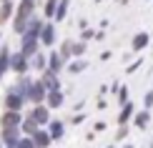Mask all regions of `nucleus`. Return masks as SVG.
<instances>
[{
  "instance_id": "nucleus-19",
  "label": "nucleus",
  "mask_w": 153,
  "mask_h": 148,
  "mask_svg": "<svg viewBox=\"0 0 153 148\" xmlns=\"http://www.w3.org/2000/svg\"><path fill=\"white\" fill-rule=\"evenodd\" d=\"M85 68H88V60H85V58H73V60L65 65V70H68L71 75H80Z\"/></svg>"
},
{
  "instance_id": "nucleus-8",
  "label": "nucleus",
  "mask_w": 153,
  "mask_h": 148,
  "mask_svg": "<svg viewBox=\"0 0 153 148\" xmlns=\"http://www.w3.org/2000/svg\"><path fill=\"white\" fill-rule=\"evenodd\" d=\"M148 43H151V35L146 33V30H138V33L131 38V53H141V50H146Z\"/></svg>"
},
{
  "instance_id": "nucleus-15",
  "label": "nucleus",
  "mask_w": 153,
  "mask_h": 148,
  "mask_svg": "<svg viewBox=\"0 0 153 148\" xmlns=\"http://www.w3.org/2000/svg\"><path fill=\"white\" fill-rule=\"evenodd\" d=\"M30 86H33V78H30V75H18V83L13 86V91L28 100V91H30Z\"/></svg>"
},
{
  "instance_id": "nucleus-9",
  "label": "nucleus",
  "mask_w": 153,
  "mask_h": 148,
  "mask_svg": "<svg viewBox=\"0 0 153 148\" xmlns=\"http://www.w3.org/2000/svg\"><path fill=\"white\" fill-rule=\"evenodd\" d=\"M48 70L55 73V75H60L63 70H65V60L60 58L58 50H50V53H48Z\"/></svg>"
},
{
  "instance_id": "nucleus-33",
  "label": "nucleus",
  "mask_w": 153,
  "mask_h": 148,
  "mask_svg": "<svg viewBox=\"0 0 153 148\" xmlns=\"http://www.w3.org/2000/svg\"><path fill=\"white\" fill-rule=\"evenodd\" d=\"M143 106H146V111H151V108H153V91H148V93L143 95Z\"/></svg>"
},
{
  "instance_id": "nucleus-46",
  "label": "nucleus",
  "mask_w": 153,
  "mask_h": 148,
  "mask_svg": "<svg viewBox=\"0 0 153 148\" xmlns=\"http://www.w3.org/2000/svg\"><path fill=\"white\" fill-rule=\"evenodd\" d=\"M151 91H153V88H151Z\"/></svg>"
},
{
  "instance_id": "nucleus-32",
  "label": "nucleus",
  "mask_w": 153,
  "mask_h": 148,
  "mask_svg": "<svg viewBox=\"0 0 153 148\" xmlns=\"http://www.w3.org/2000/svg\"><path fill=\"white\" fill-rule=\"evenodd\" d=\"M128 133H131L128 126H120L118 131H116V141H126V138H128Z\"/></svg>"
},
{
  "instance_id": "nucleus-39",
  "label": "nucleus",
  "mask_w": 153,
  "mask_h": 148,
  "mask_svg": "<svg viewBox=\"0 0 153 148\" xmlns=\"http://www.w3.org/2000/svg\"><path fill=\"white\" fill-rule=\"evenodd\" d=\"M123 148H136V146H133V143H126V146H123Z\"/></svg>"
},
{
  "instance_id": "nucleus-18",
  "label": "nucleus",
  "mask_w": 153,
  "mask_h": 148,
  "mask_svg": "<svg viewBox=\"0 0 153 148\" xmlns=\"http://www.w3.org/2000/svg\"><path fill=\"white\" fill-rule=\"evenodd\" d=\"M133 126L138 128V131H146V128L151 126V111H136V115H133Z\"/></svg>"
},
{
  "instance_id": "nucleus-24",
  "label": "nucleus",
  "mask_w": 153,
  "mask_h": 148,
  "mask_svg": "<svg viewBox=\"0 0 153 148\" xmlns=\"http://www.w3.org/2000/svg\"><path fill=\"white\" fill-rule=\"evenodd\" d=\"M68 8H71V0H58V8H55V15H53V20H55V23L65 20V15H68Z\"/></svg>"
},
{
  "instance_id": "nucleus-5",
  "label": "nucleus",
  "mask_w": 153,
  "mask_h": 148,
  "mask_svg": "<svg viewBox=\"0 0 153 148\" xmlns=\"http://www.w3.org/2000/svg\"><path fill=\"white\" fill-rule=\"evenodd\" d=\"M40 45L45 48H53L55 40H58V33H55V23H43V30H40Z\"/></svg>"
},
{
  "instance_id": "nucleus-21",
  "label": "nucleus",
  "mask_w": 153,
  "mask_h": 148,
  "mask_svg": "<svg viewBox=\"0 0 153 148\" xmlns=\"http://www.w3.org/2000/svg\"><path fill=\"white\" fill-rule=\"evenodd\" d=\"M10 70V48L3 45L0 48V80H3V75Z\"/></svg>"
},
{
  "instance_id": "nucleus-29",
  "label": "nucleus",
  "mask_w": 153,
  "mask_h": 148,
  "mask_svg": "<svg viewBox=\"0 0 153 148\" xmlns=\"http://www.w3.org/2000/svg\"><path fill=\"white\" fill-rule=\"evenodd\" d=\"M93 38H95V28H83V30H80V40H83V43L93 40Z\"/></svg>"
},
{
  "instance_id": "nucleus-26",
  "label": "nucleus",
  "mask_w": 153,
  "mask_h": 148,
  "mask_svg": "<svg viewBox=\"0 0 153 148\" xmlns=\"http://www.w3.org/2000/svg\"><path fill=\"white\" fill-rule=\"evenodd\" d=\"M85 50H88V43H83V40L73 43V58H83V55H85Z\"/></svg>"
},
{
  "instance_id": "nucleus-20",
  "label": "nucleus",
  "mask_w": 153,
  "mask_h": 148,
  "mask_svg": "<svg viewBox=\"0 0 153 148\" xmlns=\"http://www.w3.org/2000/svg\"><path fill=\"white\" fill-rule=\"evenodd\" d=\"M38 128H40V126H38L35 120L30 118V115H25V118H23V123H20V133H23V136H28V138H33Z\"/></svg>"
},
{
  "instance_id": "nucleus-43",
  "label": "nucleus",
  "mask_w": 153,
  "mask_h": 148,
  "mask_svg": "<svg viewBox=\"0 0 153 148\" xmlns=\"http://www.w3.org/2000/svg\"><path fill=\"white\" fill-rule=\"evenodd\" d=\"M95 3H100V0H95Z\"/></svg>"
},
{
  "instance_id": "nucleus-23",
  "label": "nucleus",
  "mask_w": 153,
  "mask_h": 148,
  "mask_svg": "<svg viewBox=\"0 0 153 148\" xmlns=\"http://www.w3.org/2000/svg\"><path fill=\"white\" fill-rule=\"evenodd\" d=\"M13 15H15V8H13V0H3V5H0V23L10 20Z\"/></svg>"
},
{
  "instance_id": "nucleus-31",
  "label": "nucleus",
  "mask_w": 153,
  "mask_h": 148,
  "mask_svg": "<svg viewBox=\"0 0 153 148\" xmlns=\"http://www.w3.org/2000/svg\"><path fill=\"white\" fill-rule=\"evenodd\" d=\"M141 65H143V58H136V60H133V63H131V65H128V68H126V73H128V75H133V73H136V70H138V68H141Z\"/></svg>"
},
{
  "instance_id": "nucleus-7",
  "label": "nucleus",
  "mask_w": 153,
  "mask_h": 148,
  "mask_svg": "<svg viewBox=\"0 0 153 148\" xmlns=\"http://www.w3.org/2000/svg\"><path fill=\"white\" fill-rule=\"evenodd\" d=\"M23 123V113L18 111H3L0 115V128H20Z\"/></svg>"
},
{
  "instance_id": "nucleus-12",
  "label": "nucleus",
  "mask_w": 153,
  "mask_h": 148,
  "mask_svg": "<svg viewBox=\"0 0 153 148\" xmlns=\"http://www.w3.org/2000/svg\"><path fill=\"white\" fill-rule=\"evenodd\" d=\"M63 103H65V91H48V95H45L48 111H58Z\"/></svg>"
},
{
  "instance_id": "nucleus-44",
  "label": "nucleus",
  "mask_w": 153,
  "mask_h": 148,
  "mask_svg": "<svg viewBox=\"0 0 153 148\" xmlns=\"http://www.w3.org/2000/svg\"><path fill=\"white\" fill-rule=\"evenodd\" d=\"M151 148H153V143H151Z\"/></svg>"
},
{
  "instance_id": "nucleus-28",
  "label": "nucleus",
  "mask_w": 153,
  "mask_h": 148,
  "mask_svg": "<svg viewBox=\"0 0 153 148\" xmlns=\"http://www.w3.org/2000/svg\"><path fill=\"white\" fill-rule=\"evenodd\" d=\"M128 100H131V91H128V86H120V88H118V103H120V106H126Z\"/></svg>"
},
{
  "instance_id": "nucleus-22",
  "label": "nucleus",
  "mask_w": 153,
  "mask_h": 148,
  "mask_svg": "<svg viewBox=\"0 0 153 148\" xmlns=\"http://www.w3.org/2000/svg\"><path fill=\"white\" fill-rule=\"evenodd\" d=\"M30 68H35V70H40V73H43V70L48 68V55L43 53V50H40V53H35L33 58H30Z\"/></svg>"
},
{
  "instance_id": "nucleus-36",
  "label": "nucleus",
  "mask_w": 153,
  "mask_h": 148,
  "mask_svg": "<svg viewBox=\"0 0 153 148\" xmlns=\"http://www.w3.org/2000/svg\"><path fill=\"white\" fill-rule=\"evenodd\" d=\"M111 55H113L111 50H103V53H100V60H111Z\"/></svg>"
},
{
  "instance_id": "nucleus-10",
  "label": "nucleus",
  "mask_w": 153,
  "mask_h": 148,
  "mask_svg": "<svg viewBox=\"0 0 153 148\" xmlns=\"http://www.w3.org/2000/svg\"><path fill=\"white\" fill-rule=\"evenodd\" d=\"M45 131L50 133L53 143H55V141H63V138H65V123H63V120H58V118H53V120H50V123L45 126Z\"/></svg>"
},
{
  "instance_id": "nucleus-38",
  "label": "nucleus",
  "mask_w": 153,
  "mask_h": 148,
  "mask_svg": "<svg viewBox=\"0 0 153 148\" xmlns=\"http://www.w3.org/2000/svg\"><path fill=\"white\" fill-rule=\"evenodd\" d=\"M105 93H108V86H105V83H103V86L98 88V95H105Z\"/></svg>"
},
{
  "instance_id": "nucleus-45",
  "label": "nucleus",
  "mask_w": 153,
  "mask_h": 148,
  "mask_svg": "<svg viewBox=\"0 0 153 148\" xmlns=\"http://www.w3.org/2000/svg\"><path fill=\"white\" fill-rule=\"evenodd\" d=\"M118 3H120V0H118Z\"/></svg>"
},
{
  "instance_id": "nucleus-40",
  "label": "nucleus",
  "mask_w": 153,
  "mask_h": 148,
  "mask_svg": "<svg viewBox=\"0 0 153 148\" xmlns=\"http://www.w3.org/2000/svg\"><path fill=\"white\" fill-rule=\"evenodd\" d=\"M25 3H35V0H25Z\"/></svg>"
},
{
  "instance_id": "nucleus-35",
  "label": "nucleus",
  "mask_w": 153,
  "mask_h": 148,
  "mask_svg": "<svg viewBox=\"0 0 153 148\" xmlns=\"http://www.w3.org/2000/svg\"><path fill=\"white\" fill-rule=\"evenodd\" d=\"M93 131H95V133H100V131H105V123H100V120H98V123L93 126Z\"/></svg>"
},
{
  "instance_id": "nucleus-34",
  "label": "nucleus",
  "mask_w": 153,
  "mask_h": 148,
  "mask_svg": "<svg viewBox=\"0 0 153 148\" xmlns=\"http://www.w3.org/2000/svg\"><path fill=\"white\" fill-rule=\"evenodd\" d=\"M83 120H85V113H75L73 118H71V123H73V126H78V123H83Z\"/></svg>"
},
{
  "instance_id": "nucleus-4",
  "label": "nucleus",
  "mask_w": 153,
  "mask_h": 148,
  "mask_svg": "<svg viewBox=\"0 0 153 148\" xmlns=\"http://www.w3.org/2000/svg\"><path fill=\"white\" fill-rule=\"evenodd\" d=\"M28 115H30V118H33L40 128H45L50 120H53V118H50V111H48V106H45V103H40V106H33V111H30Z\"/></svg>"
},
{
  "instance_id": "nucleus-14",
  "label": "nucleus",
  "mask_w": 153,
  "mask_h": 148,
  "mask_svg": "<svg viewBox=\"0 0 153 148\" xmlns=\"http://www.w3.org/2000/svg\"><path fill=\"white\" fill-rule=\"evenodd\" d=\"M40 30H43V20H40V18H38V15H33V18H30V20H28V25H25V38H40ZM20 35V38H23Z\"/></svg>"
},
{
  "instance_id": "nucleus-17",
  "label": "nucleus",
  "mask_w": 153,
  "mask_h": 148,
  "mask_svg": "<svg viewBox=\"0 0 153 148\" xmlns=\"http://www.w3.org/2000/svg\"><path fill=\"white\" fill-rule=\"evenodd\" d=\"M33 143H35V148H50L53 146V138H50V133L45 128H38L35 136H33Z\"/></svg>"
},
{
  "instance_id": "nucleus-30",
  "label": "nucleus",
  "mask_w": 153,
  "mask_h": 148,
  "mask_svg": "<svg viewBox=\"0 0 153 148\" xmlns=\"http://www.w3.org/2000/svg\"><path fill=\"white\" fill-rule=\"evenodd\" d=\"M15 148H35V143H33V138H28V136H20V141L15 143Z\"/></svg>"
},
{
  "instance_id": "nucleus-2",
  "label": "nucleus",
  "mask_w": 153,
  "mask_h": 148,
  "mask_svg": "<svg viewBox=\"0 0 153 148\" xmlns=\"http://www.w3.org/2000/svg\"><path fill=\"white\" fill-rule=\"evenodd\" d=\"M25 103H28V100H25L23 95H18L15 91H13V88H10L8 93H5V98H3V106H5V111H18V113H20L23 108H25Z\"/></svg>"
},
{
  "instance_id": "nucleus-41",
  "label": "nucleus",
  "mask_w": 153,
  "mask_h": 148,
  "mask_svg": "<svg viewBox=\"0 0 153 148\" xmlns=\"http://www.w3.org/2000/svg\"><path fill=\"white\" fill-rule=\"evenodd\" d=\"M105 148H116V146H105Z\"/></svg>"
},
{
  "instance_id": "nucleus-25",
  "label": "nucleus",
  "mask_w": 153,
  "mask_h": 148,
  "mask_svg": "<svg viewBox=\"0 0 153 148\" xmlns=\"http://www.w3.org/2000/svg\"><path fill=\"white\" fill-rule=\"evenodd\" d=\"M58 53H60V58L65 60V65H68V63L73 60V40H63V43H60V50H58Z\"/></svg>"
},
{
  "instance_id": "nucleus-37",
  "label": "nucleus",
  "mask_w": 153,
  "mask_h": 148,
  "mask_svg": "<svg viewBox=\"0 0 153 148\" xmlns=\"http://www.w3.org/2000/svg\"><path fill=\"white\" fill-rule=\"evenodd\" d=\"M105 38V30H95V40H103Z\"/></svg>"
},
{
  "instance_id": "nucleus-1",
  "label": "nucleus",
  "mask_w": 153,
  "mask_h": 148,
  "mask_svg": "<svg viewBox=\"0 0 153 148\" xmlns=\"http://www.w3.org/2000/svg\"><path fill=\"white\" fill-rule=\"evenodd\" d=\"M10 70H13L15 75H28V70H30V60L20 53V50L10 53Z\"/></svg>"
},
{
  "instance_id": "nucleus-13",
  "label": "nucleus",
  "mask_w": 153,
  "mask_h": 148,
  "mask_svg": "<svg viewBox=\"0 0 153 148\" xmlns=\"http://www.w3.org/2000/svg\"><path fill=\"white\" fill-rule=\"evenodd\" d=\"M40 83L45 86V91H63V86H60V78H58L55 73H50L48 68L43 70V75H40Z\"/></svg>"
},
{
  "instance_id": "nucleus-3",
  "label": "nucleus",
  "mask_w": 153,
  "mask_h": 148,
  "mask_svg": "<svg viewBox=\"0 0 153 148\" xmlns=\"http://www.w3.org/2000/svg\"><path fill=\"white\" fill-rule=\"evenodd\" d=\"M45 95H48V91H45V86L40 83V78L33 80V86H30V91H28V103L40 106V103H45Z\"/></svg>"
},
{
  "instance_id": "nucleus-11",
  "label": "nucleus",
  "mask_w": 153,
  "mask_h": 148,
  "mask_svg": "<svg viewBox=\"0 0 153 148\" xmlns=\"http://www.w3.org/2000/svg\"><path fill=\"white\" fill-rule=\"evenodd\" d=\"M20 128H3V131H0V143H3L5 148L8 146H15L18 141H20Z\"/></svg>"
},
{
  "instance_id": "nucleus-16",
  "label": "nucleus",
  "mask_w": 153,
  "mask_h": 148,
  "mask_svg": "<svg viewBox=\"0 0 153 148\" xmlns=\"http://www.w3.org/2000/svg\"><path fill=\"white\" fill-rule=\"evenodd\" d=\"M133 115H136V106L128 100L126 106H120V113H118V126H128L133 120Z\"/></svg>"
},
{
  "instance_id": "nucleus-27",
  "label": "nucleus",
  "mask_w": 153,
  "mask_h": 148,
  "mask_svg": "<svg viewBox=\"0 0 153 148\" xmlns=\"http://www.w3.org/2000/svg\"><path fill=\"white\" fill-rule=\"evenodd\" d=\"M55 8H58V0H45V8H43L45 18H50V20H53V15H55Z\"/></svg>"
},
{
  "instance_id": "nucleus-42",
  "label": "nucleus",
  "mask_w": 153,
  "mask_h": 148,
  "mask_svg": "<svg viewBox=\"0 0 153 148\" xmlns=\"http://www.w3.org/2000/svg\"><path fill=\"white\" fill-rule=\"evenodd\" d=\"M0 148H5V146H3V143H0Z\"/></svg>"
},
{
  "instance_id": "nucleus-6",
  "label": "nucleus",
  "mask_w": 153,
  "mask_h": 148,
  "mask_svg": "<svg viewBox=\"0 0 153 148\" xmlns=\"http://www.w3.org/2000/svg\"><path fill=\"white\" fill-rule=\"evenodd\" d=\"M20 53L30 60L35 53H40V40H38V38H25V35H23V38H20Z\"/></svg>"
}]
</instances>
